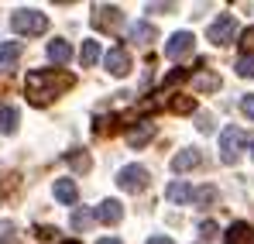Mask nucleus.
Listing matches in <instances>:
<instances>
[{
  "mask_svg": "<svg viewBox=\"0 0 254 244\" xmlns=\"http://www.w3.org/2000/svg\"><path fill=\"white\" fill-rule=\"evenodd\" d=\"M72 76H65V73H52V69H38V73H28V80H24V93H28V103H35V107H45V103H52L59 93H65L69 86H72Z\"/></svg>",
  "mask_w": 254,
  "mask_h": 244,
  "instance_id": "obj_1",
  "label": "nucleus"
},
{
  "mask_svg": "<svg viewBox=\"0 0 254 244\" xmlns=\"http://www.w3.org/2000/svg\"><path fill=\"white\" fill-rule=\"evenodd\" d=\"M169 110H175V114H192V110H196V100L186 96V93H179V96L169 100Z\"/></svg>",
  "mask_w": 254,
  "mask_h": 244,
  "instance_id": "obj_20",
  "label": "nucleus"
},
{
  "mask_svg": "<svg viewBox=\"0 0 254 244\" xmlns=\"http://www.w3.org/2000/svg\"><path fill=\"white\" fill-rule=\"evenodd\" d=\"M10 28H14L17 35L35 38V35H45V31H48V17H45L42 10L21 7V10H14V14H10Z\"/></svg>",
  "mask_w": 254,
  "mask_h": 244,
  "instance_id": "obj_2",
  "label": "nucleus"
},
{
  "mask_svg": "<svg viewBox=\"0 0 254 244\" xmlns=\"http://www.w3.org/2000/svg\"><path fill=\"white\" fill-rule=\"evenodd\" d=\"M199 234H203L206 241H210V238H216V224H213V220H203V224H199Z\"/></svg>",
  "mask_w": 254,
  "mask_h": 244,
  "instance_id": "obj_27",
  "label": "nucleus"
},
{
  "mask_svg": "<svg viewBox=\"0 0 254 244\" xmlns=\"http://www.w3.org/2000/svg\"><path fill=\"white\" fill-rule=\"evenodd\" d=\"M237 76L254 80V55H241V59H237Z\"/></svg>",
  "mask_w": 254,
  "mask_h": 244,
  "instance_id": "obj_23",
  "label": "nucleus"
},
{
  "mask_svg": "<svg viewBox=\"0 0 254 244\" xmlns=\"http://www.w3.org/2000/svg\"><path fill=\"white\" fill-rule=\"evenodd\" d=\"M234 35H237V21H234L230 14H220L210 24V31H206V38H210L213 45H230Z\"/></svg>",
  "mask_w": 254,
  "mask_h": 244,
  "instance_id": "obj_5",
  "label": "nucleus"
},
{
  "mask_svg": "<svg viewBox=\"0 0 254 244\" xmlns=\"http://www.w3.org/2000/svg\"><path fill=\"white\" fill-rule=\"evenodd\" d=\"M244 145H248V138H244L241 127H223V134H220V159L227 165H237Z\"/></svg>",
  "mask_w": 254,
  "mask_h": 244,
  "instance_id": "obj_3",
  "label": "nucleus"
},
{
  "mask_svg": "<svg viewBox=\"0 0 254 244\" xmlns=\"http://www.w3.org/2000/svg\"><path fill=\"white\" fill-rule=\"evenodd\" d=\"M151 138H155V124L151 121H137L127 131V145H130V148H144Z\"/></svg>",
  "mask_w": 254,
  "mask_h": 244,
  "instance_id": "obj_9",
  "label": "nucleus"
},
{
  "mask_svg": "<svg viewBox=\"0 0 254 244\" xmlns=\"http://www.w3.org/2000/svg\"><path fill=\"white\" fill-rule=\"evenodd\" d=\"M192 48H196V38H192V31H175V35L165 41V55H169L172 62H179V59L192 55Z\"/></svg>",
  "mask_w": 254,
  "mask_h": 244,
  "instance_id": "obj_6",
  "label": "nucleus"
},
{
  "mask_svg": "<svg viewBox=\"0 0 254 244\" xmlns=\"http://www.w3.org/2000/svg\"><path fill=\"white\" fill-rule=\"evenodd\" d=\"M0 131L3 134H14L17 131V110L14 107H0Z\"/></svg>",
  "mask_w": 254,
  "mask_h": 244,
  "instance_id": "obj_21",
  "label": "nucleus"
},
{
  "mask_svg": "<svg viewBox=\"0 0 254 244\" xmlns=\"http://www.w3.org/2000/svg\"><path fill=\"white\" fill-rule=\"evenodd\" d=\"M93 217H96L100 224H121V217H124V206L117 203V200H103V203L93 210Z\"/></svg>",
  "mask_w": 254,
  "mask_h": 244,
  "instance_id": "obj_10",
  "label": "nucleus"
},
{
  "mask_svg": "<svg viewBox=\"0 0 254 244\" xmlns=\"http://www.w3.org/2000/svg\"><path fill=\"white\" fill-rule=\"evenodd\" d=\"M241 110H244L248 117H254V93H248V96L241 100Z\"/></svg>",
  "mask_w": 254,
  "mask_h": 244,
  "instance_id": "obj_28",
  "label": "nucleus"
},
{
  "mask_svg": "<svg viewBox=\"0 0 254 244\" xmlns=\"http://www.w3.org/2000/svg\"><path fill=\"white\" fill-rule=\"evenodd\" d=\"M48 59H52L55 66H65V62L72 59V48H69L65 41H52V45H48Z\"/></svg>",
  "mask_w": 254,
  "mask_h": 244,
  "instance_id": "obj_17",
  "label": "nucleus"
},
{
  "mask_svg": "<svg viewBox=\"0 0 254 244\" xmlns=\"http://www.w3.org/2000/svg\"><path fill=\"white\" fill-rule=\"evenodd\" d=\"M199 162H203V155H199L196 148H182V152L172 159V168H175V172H189V168H196Z\"/></svg>",
  "mask_w": 254,
  "mask_h": 244,
  "instance_id": "obj_13",
  "label": "nucleus"
},
{
  "mask_svg": "<svg viewBox=\"0 0 254 244\" xmlns=\"http://www.w3.org/2000/svg\"><path fill=\"white\" fill-rule=\"evenodd\" d=\"M103 66H107L110 76H127V73H130V55L117 45V48H110V52L103 55Z\"/></svg>",
  "mask_w": 254,
  "mask_h": 244,
  "instance_id": "obj_8",
  "label": "nucleus"
},
{
  "mask_svg": "<svg viewBox=\"0 0 254 244\" xmlns=\"http://www.w3.org/2000/svg\"><path fill=\"white\" fill-rule=\"evenodd\" d=\"M251 148H254V145H251Z\"/></svg>",
  "mask_w": 254,
  "mask_h": 244,
  "instance_id": "obj_32",
  "label": "nucleus"
},
{
  "mask_svg": "<svg viewBox=\"0 0 254 244\" xmlns=\"http://www.w3.org/2000/svg\"><path fill=\"white\" fill-rule=\"evenodd\" d=\"M241 52H244V55H254V28H248V31L241 35Z\"/></svg>",
  "mask_w": 254,
  "mask_h": 244,
  "instance_id": "obj_26",
  "label": "nucleus"
},
{
  "mask_svg": "<svg viewBox=\"0 0 254 244\" xmlns=\"http://www.w3.org/2000/svg\"><path fill=\"white\" fill-rule=\"evenodd\" d=\"M96 59H100V41L86 38V41H83V48H79V62H83V69H89Z\"/></svg>",
  "mask_w": 254,
  "mask_h": 244,
  "instance_id": "obj_18",
  "label": "nucleus"
},
{
  "mask_svg": "<svg viewBox=\"0 0 254 244\" xmlns=\"http://www.w3.org/2000/svg\"><path fill=\"white\" fill-rule=\"evenodd\" d=\"M55 200H59V203H65V206H72L76 200H79L76 182H72V179H59V182H55Z\"/></svg>",
  "mask_w": 254,
  "mask_h": 244,
  "instance_id": "obj_14",
  "label": "nucleus"
},
{
  "mask_svg": "<svg viewBox=\"0 0 254 244\" xmlns=\"http://www.w3.org/2000/svg\"><path fill=\"white\" fill-rule=\"evenodd\" d=\"M96 244H121L117 238H103V241H96Z\"/></svg>",
  "mask_w": 254,
  "mask_h": 244,
  "instance_id": "obj_30",
  "label": "nucleus"
},
{
  "mask_svg": "<svg viewBox=\"0 0 254 244\" xmlns=\"http://www.w3.org/2000/svg\"><path fill=\"white\" fill-rule=\"evenodd\" d=\"M65 162L72 165V168H76V172H89V168H93V162H89V155H79V152H69V155H65Z\"/></svg>",
  "mask_w": 254,
  "mask_h": 244,
  "instance_id": "obj_22",
  "label": "nucleus"
},
{
  "mask_svg": "<svg viewBox=\"0 0 254 244\" xmlns=\"http://www.w3.org/2000/svg\"><path fill=\"white\" fill-rule=\"evenodd\" d=\"M192 86H196L199 93H213V89H220V76L210 73V69H203V73L192 76Z\"/></svg>",
  "mask_w": 254,
  "mask_h": 244,
  "instance_id": "obj_16",
  "label": "nucleus"
},
{
  "mask_svg": "<svg viewBox=\"0 0 254 244\" xmlns=\"http://www.w3.org/2000/svg\"><path fill=\"white\" fill-rule=\"evenodd\" d=\"M165 196H169L172 203H192V189L186 182H172L169 189H165Z\"/></svg>",
  "mask_w": 254,
  "mask_h": 244,
  "instance_id": "obj_19",
  "label": "nucleus"
},
{
  "mask_svg": "<svg viewBox=\"0 0 254 244\" xmlns=\"http://www.w3.org/2000/svg\"><path fill=\"white\" fill-rule=\"evenodd\" d=\"M148 244H175L172 238H148Z\"/></svg>",
  "mask_w": 254,
  "mask_h": 244,
  "instance_id": "obj_29",
  "label": "nucleus"
},
{
  "mask_svg": "<svg viewBox=\"0 0 254 244\" xmlns=\"http://www.w3.org/2000/svg\"><path fill=\"white\" fill-rule=\"evenodd\" d=\"M21 41H0V73H10L21 59Z\"/></svg>",
  "mask_w": 254,
  "mask_h": 244,
  "instance_id": "obj_11",
  "label": "nucleus"
},
{
  "mask_svg": "<svg viewBox=\"0 0 254 244\" xmlns=\"http://www.w3.org/2000/svg\"><path fill=\"white\" fill-rule=\"evenodd\" d=\"M155 38H158L155 24H148V21H137V24H130V41H137V45H151Z\"/></svg>",
  "mask_w": 254,
  "mask_h": 244,
  "instance_id": "obj_15",
  "label": "nucleus"
},
{
  "mask_svg": "<svg viewBox=\"0 0 254 244\" xmlns=\"http://www.w3.org/2000/svg\"><path fill=\"white\" fill-rule=\"evenodd\" d=\"M213 200H216V189H213V186L192 189V203H213Z\"/></svg>",
  "mask_w": 254,
  "mask_h": 244,
  "instance_id": "obj_25",
  "label": "nucleus"
},
{
  "mask_svg": "<svg viewBox=\"0 0 254 244\" xmlns=\"http://www.w3.org/2000/svg\"><path fill=\"white\" fill-rule=\"evenodd\" d=\"M62 244H79V241H62Z\"/></svg>",
  "mask_w": 254,
  "mask_h": 244,
  "instance_id": "obj_31",
  "label": "nucleus"
},
{
  "mask_svg": "<svg viewBox=\"0 0 254 244\" xmlns=\"http://www.w3.org/2000/svg\"><path fill=\"white\" fill-rule=\"evenodd\" d=\"M93 220H96L93 213H86V210H76V213H72V231H86Z\"/></svg>",
  "mask_w": 254,
  "mask_h": 244,
  "instance_id": "obj_24",
  "label": "nucleus"
},
{
  "mask_svg": "<svg viewBox=\"0 0 254 244\" xmlns=\"http://www.w3.org/2000/svg\"><path fill=\"white\" fill-rule=\"evenodd\" d=\"M93 24H96L100 31H121L124 14H121V7H107V3H100V7H93Z\"/></svg>",
  "mask_w": 254,
  "mask_h": 244,
  "instance_id": "obj_7",
  "label": "nucleus"
},
{
  "mask_svg": "<svg viewBox=\"0 0 254 244\" xmlns=\"http://www.w3.org/2000/svg\"><path fill=\"white\" fill-rule=\"evenodd\" d=\"M223 244H254V227H251V224H244V220L230 224V231H227Z\"/></svg>",
  "mask_w": 254,
  "mask_h": 244,
  "instance_id": "obj_12",
  "label": "nucleus"
},
{
  "mask_svg": "<svg viewBox=\"0 0 254 244\" xmlns=\"http://www.w3.org/2000/svg\"><path fill=\"white\" fill-rule=\"evenodd\" d=\"M117 186H121L124 193H141V189L148 186V168H144V165H124V168L117 172Z\"/></svg>",
  "mask_w": 254,
  "mask_h": 244,
  "instance_id": "obj_4",
  "label": "nucleus"
}]
</instances>
